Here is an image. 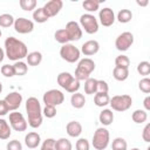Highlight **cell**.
Wrapping results in <instances>:
<instances>
[{
  "label": "cell",
  "instance_id": "4dcf8cb0",
  "mask_svg": "<svg viewBox=\"0 0 150 150\" xmlns=\"http://www.w3.org/2000/svg\"><path fill=\"white\" fill-rule=\"evenodd\" d=\"M73 145L68 138L61 137L55 141V150H71Z\"/></svg>",
  "mask_w": 150,
  "mask_h": 150
},
{
  "label": "cell",
  "instance_id": "d590c367",
  "mask_svg": "<svg viewBox=\"0 0 150 150\" xmlns=\"http://www.w3.org/2000/svg\"><path fill=\"white\" fill-rule=\"evenodd\" d=\"M129 66H130V60H129V57L127 55L121 54V55L116 56V59H115V67H121V68H127L128 69Z\"/></svg>",
  "mask_w": 150,
  "mask_h": 150
},
{
  "label": "cell",
  "instance_id": "9c48e42d",
  "mask_svg": "<svg viewBox=\"0 0 150 150\" xmlns=\"http://www.w3.org/2000/svg\"><path fill=\"white\" fill-rule=\"evenodd\" d=\"M134 43V34L130 32H123L121 33L116 40H115V47L120 52H125L128 50Z\"/></svg>",
  "mask_w": 150,
  "mask_h": 150
},
{
  "label": "cell",
  "instance_id": "3957f363",
  "mask_svg": "<svg viewBox=\"0 0 150 150\" xmlns=\"http://www.w3.org/2000/svg\"><path fill=\"white\" fill-rule=\"evenodd\" d=\"M94 70H95V62L90 57H84L79 61L74 77L77 81H86L87 79L90 77V74Z\"/></svg>",
  "mask_w": 150,
  "mask_h": 150
},
{
  "label": "cell",
  "instance_id": "681fc988",
  "mask_svg": "<svg viewBox=\"0 0 150 150\" xmlns=\"http://www.w3.org/2000/svg\"><path fill=\"white\" fill-rule=\"evenodd\" d=\"M4 59H5V50L0 47V63L4 61Z\"/></svg>",
  "mask_w": 150,
  "mask_h": 150
},
{
  "label": "cell",
  "instance_id": "8992f818",
  "mask_svg": "<svg viewBox=\"0 0 150 150\" xmlns=\"http://www.w3.org/2000/svg\"><path fill=\"white\" fill-rule=\"evenodd\" d=\"M60 56L62 60H64L69 63H74V62L80 60L81 52L74 45L66 43V45H62V47L60 48Z\"/></svg>",
  "mask_w": 150,
  "mask_h": 150
},
{
  "label": "cell",
  "instance_id": "f5cc1de1",
  "mask_svg": "<svg viewBox=\"0 0 150 150\" xmlns=\"http://www.w3.org/2000/svg\"><path fill=\"white\" fill-rule=\"evenodd\" d=\"M130 150H139L138 148H132V149H130Z\"/></svg>",
  "mask_w": 150,
  "mask_h": 150
},
{
  "label": "cell",
  "instance_id": "60d3db41",
  "mask_svg": "<svg viewBox=\"0 0 150 150\" xmlns=\"http://www.w3.org/2000/svg\"><path fill=\"white\" fill-rule=\"evenodd\" d=\"M0 71H1V74H2L5 77H13V76L15 75L14 68H13L12 64H4V66L1 67V69H0Z\"/></svg>",
  "mask_w": 150,
  "mask_h": 150
},
{
  "label": "cell",
  "instance_id": "74e56055",
  "mask_svg": "<svg viewBox=\"0 0 150 150\" xmlns=\"http://www.w3.org/2000/svg\"><path fill=\"white\" fill-rule=\"evenodd\" d=\"M19 5H20L21 9H23L26 12H30L36 8V0H20Z\"/></svg>",
  "mask_w": 150,
  "mask_h": 150
},
{
  "label": "cell",
  "instance_id": "ee69618b",
  "mask_svg": "<svg viewBox=\"0 0 150 150\" xmlns=\"http://www.w3.org/2000/svg\"><path fill=\"white\" fill-rule=\"evenodd\" d=\"M6 149L7 150H22V144L18 139H12L7 143Z\"/></svg>",
  "mask_w": 150,
  "mask_h": 150
},
{
  "label": "cell",
  "instance_id": "7a4b0ae2",
  "mask_svg": "<svg viewBox=\"0 0 150 150\" xmlns=\"http://www.w3.org/2000/svg\"><path fill=\"white\" fill-rule=\"evenodd\" d=\"M26 111L28 116V125L36 129L42 124V109H41V103L40 101L30 96L26 101Z\"/></svg>",
  "mask_w": 150,
  "mask_h": 150
},
{
  "label": "cell",
  "instance_id": "bcb514c9",
  "mask_svg": "<svg viewBox=\"0 0 150 150\" xmlns=\"http://www.w3.org/2000/svg\"><path fill=\"white\" fill-rule=\"evenodd\" d=\"M142 138H143V141L146 142V143L150 142V123H148V124L144 127V129H143V131H142Z\"/></svg>",
  "mask_w": 150,
  "mask_h": 150
},
{
  "label": "cell",
  "instance_id": "2e32d148",
  "mask_svg": "<svg viewBox=\"0 0 150 150\" xmlns=\"http://www.w3.org/2000/svg\"><path fill=\"white\" fill-rule=\"evenodd\" d=\"M100 50V43L96 40H88L86 41L81 47V53L84 54V56H91L95 55Z\"/></svg>",
  "mask_w": 150,
  "mask_h": 150
},
{
  "label": "cell",
  "instance_id": "836d02e7",
  "mask_svg": "<svg viewBox=\"0 0 150 150\" xmlns=\"http://www.w3.org/2000/svg\"><path fill=\"white\" fill-rule=\"evenodd\" d=\"M112 150H128V143L122 137H116L111 143Z\"/></svg>",
  "mask_w": 150,
  "mask_h": 150
},
{
  "label": "cell",
  "instance_id": "83f0119b",
  "mask_svg": "<svg viewBox=\"0 0 150 150\" xmlns=\"http://www.w3.org/2000/svg\"><path fill=\"white\" fill-rule=\"evenodd\" d=\"M96 84H97V80L89 77L84 81V93L88 95H93L96 94Z\"/></svg>",
  "mask_w": 150,
  "mask_h": 150
},
{
  "label": "cell",
  "instance_id": "30bf717a",
  "mask_svg": "<svg viewBox=\"0 0 150 150\" xmlns=\"http://www.w3.org/2000/svg\"><path fill=\"white\" fill-rule=\"evenodd\" d=\"M9 125L15 131H25L28 127V123L23 115L18 111H13L9 114Z\"/></svg>",
  "mask_w": 150,
  "mask_h": 150
},
{
  "label": "cell",
  "instance_id": "e575fe53",
  "mask_svg": "<svg viewBox=\"0 0 150 150\" xmlns=\"http://www.w3.org/2000/svg\"><path fill=\"white\" fill-rule=\"evenodd\" d=\"M101 2L102 1H97V0H84L82 2V6L87 12H95L98 9Z\"/></svg>",
  "mask_w": 150,
  "mask_h": 150
},
{
  "label": "cell",
  "instance_id": "277c9868",
  "mask_svg": "<svg viewBox=\"0 0 150 150\" xmlns=\"http://www.w3.org/2000/svg\"><path fill=\"white\" fill-rule=\"evenodd\" d=\"M109 141H110V134L108 129L104 127H101V128H97L96 131L94 132L91 144L96 150H104L109 145Z\"/></svg>",
  "mask_w": 150,
  "mask_h": 150
},
{
  "label": "cell",
  "instance_id": "db71d44e",
  "mask_svg": "<svg viewBox=\"0 0 150 150\" xmlns=\"http://www.w3.org/2000/svg\"><path fill=\"white\" fill-rule=\"evenodd\" d=\"M1 35H2V32H1V29H0V38H1Z\"/></svg>",
  "mask_w": 150,
  "mask_h": 150
},
{
  "label": "cell",
  "instance_id": "4fadbf2b",
  "mask_svg": "<svg viewBox=\"0 0 150 150\" xmlns=\"http://www.w3.org/2000/svg\"><path fill=\"white\" fill-rule=\"evenodd\" d=\"M64 29H66L70 41H77L82 38V28L80 27V25L76 21H69L66 25Z\"/></svg>",
  "mask_w": 150,
  "mask_h": 150
},
{
  "label": "cell",
  "instance_id": "1f68e13d",
  "mask_svg": "<svg viewBox=\"0 0 150 150\" xmlns=\"http://www.w3.org/2000/svg\"><path fill=\"white\" fill-rule=\"evenodd\" d=\"M13 68H14L15 75H18V76H23V75H26L27 71H28V66H27V63H25L23 61H16V62L13 64Z\"/></svg>",
  "mask_w": 150,
  "mask_h": 150
},
{
  "label": "cell",
  "instance_id": "5b68a950",
  "mask_svg": "<svg viewBox=\"0 0 150 150\" xmlns=\"http://www.w3.org/2000/svg\"><path fill=\"white\" fill-rule=\"evenodd\" d=\"M109 104H110L112 110L122 112V111L128 110L131 107L132 98H131L130 95H127V94H124V95H115V96H112L110 98Z\"/></svg>",
  "mask_w": 150,
  "mask_h": 150
},
{
  "label": "cell",
  "instance_id": "f907efd6",
  "mask_svg": "<svg viewBox=\"0 0 150 150\" xmlns=\"http://www.w3.org/2000/svg\"><path fill=\"white\" fill-rule=\"evenodd\" d=\"M136 2H137V5H139V6H146V5L149 4L148 0H145V1H136Z\"/></svg>",
  "mask_w": 150,
  "mask_h": 150
},
{
  "label": "cell",
  "instance_id": "f35d334b",
  "mask_svg": "<svg viewBox=\"0 0 150 150\" xmlns=\"http://www.w3.org/2000/svg\"><path fill=\"white\" fill-rule=\"evenodd\" d=\"M138 88L142 93L144 94H149L150 93V79L149 77H143L139 82H138Z\"/></svg>",
  "mask_w": 150,
  "mask_h": 150
},
{
  "label": "cell",
  "instance_id": "ac0fdd59",
  "mask_svg": "<svg viewBox=\"0 0 150 150\" xmlns=\"http://www.w3.org/2000/svg\"><path fill=\"white\" fill-rule=\"evenodd\" d=\"M74 75H71L70 73H68V71H62V73H60L59 75H57V79H56V81H57V84L61 87V88H63L64 90H67L68 89V87L71 84V82L74 81Z\"/></svg>",
  "mask_w": 150,
  "mask_h": 150
},
{
  "label": "cell",
  "instance_id": "ab89813d",
  "mask_svg": "<svg viewBox=\"0 0 150 150\" xmlns=\"http://www.w3.org/2000/svg\"><path fill=\"white\" fill-rule=\"evenodd\" d=\"M56 107L54 105H45V108L42 109V115L46 116L47 118H53L56 116Z\"/></svg>",
  "mask_w": 150,
  "mask_h": 150
},
{
  "label": "cell",
  "instance_id": "8fae6325",
  "mask_svg": "<svg viewBox=\"0 0 150 150\" xmlns=\"http://www.w3.org/2000/svg\"><path fill=\"white\" fill-rule=\"evenodd\" d=\"M14 30L19 34H28L34 29V22L27 18H18L14 21Z\"/></svg>",
  "mask_w": 150,
  "mask_h": 150
},
{
  "label": "cell",
  "instance_id": "816d5d0a",
  "mask_svg": "<svg viewBox=\"0 0 150 150\" xmlns=\"http://www.w3.org/2000/svg\"><path fill=\"white\" fill-rule=\"evenodd\" d=\"M1 91H2V83L0 82V94H1Z\"/></svg>",
  "mask_w": 150,
  "mask_h": 150
},
{
  "label": "cell",
  "instance_id": "ba28073f",
  "mask_svg": "<svg viewBox=\"0 0 150 150\" xmlns=\"http://www.w3.org/2000/svg\"><path fill=\"white\" fill-rule=\"evenodd\" d=\"M43 103L45 105H60L63 103L64 101V95L61 90L59 89H50V90H47L45 94H43Z\"/></svg>",
  "mask_w": 150,
  "mask_h": 150
},
{
  "label": "cell",
  "instance_id": "4316f807",
  "mask_svg": "<svg viewBox=\"0 0 150 150\" xmlns=\"http://www.w3.org/2000/svg\"><path fill=\"white\" fill-rule=\"evenodd\" d=\"M33 19L38 23H43V22H47L49 20V18L47 16V14L45 13V11H43L42 7H39V8H35L34 9V12H33Z\"/></svg>",
  "mask_w": 150,
  "mask_h": 150
},
{
  "label": "cell",
  "instance_id": "d6a6232c",
  "mask_svg": "<svg viewBox=\"0 0 150 150\" xmlns=\"http://www.w3.org/2000/svg\"><path fill=\"white\" fill-rule=\"evenodd\" d=\"M14 21H15V19L13 18L12 14L4 13V14L0 15V27L8 28V27H11V26L14 25Z\"/></svg>",
  "mask_w": 150,
  "mask_h": 150
},
{
  "label": "cell",
  "instance_id": "603a6c76",
  "mask_svg": "<svg viewBox=\"0 0 150 150\" xmlns=\"http://www.w3.org/2000/svg\"><path fill=\"white\" fill-rule=\"evenodd\" d=\"M12 134V128L8 122L0 117V139H8Z\"/></svg>",
  "mask_w": 150,
  "mask_h": 150
},
{
  "label": "cell",
  "instance_id": "7dc6e473",
  "mask_svg": "<svg viewBox=\"0 0 150 150\" xmlns=\"http://www.w3.org/2000/svg\"><path fill=\"white\" fill-rule=\"evenodd\" d=\"M8 111H9V109H8V105L5 102V100H0V117L7 115Z\"/></svg>",
  "mask_w": 150,
  "mask_h": 150
},
{
  "label": "cell",
  "instance_id": "6da1fadb",
  "mask_svg": "<svg viewBox=\"0 0 150 150\" xmlns=\"http://www.w3.org/2000/svg\"><path fill=\"white\" fill-rule=\"evenodd\" d=\"M28 54L27 46L14 36H9L5 40V56L11 61H21Z\"/></svg>",
  "mask_w": 150,
  "mask_h": 150
},
{
  "label": "cell",
  "instance_id": "52a82bcc",
  "mask_svg": "<svg viewBox=\"0 0 150 150\" xmlns=\"http://www.w3.org/2000/svg\"><path fill=\"white\" fill-rule=\"evenodd\" d=\"M80 27L84 29L86 33L88 34H95L97 33L98 30V22H97V19L90 14V13H86V14H82L80 16Z\"/></svg>",
  "mask_w": 150,
  "mask_h": 150
},
{
  "label": "cell",
  "instance_id": "e0dca14e",
  "mask_svg": "<svg viewBox=\"0 0 150 150\" xmlns=\"http://www.w3.org/2000/svg\"><path fill=\"white\" fill-rule=\"evenodd\" d=\"M41 137L36 131H30L25 136V144L29 149H35L40 145Z\"/></svg>",
  "mask_w": 150,
  "mask_h": 150
},
{
  "label": "cell",
  "instance_id": "f546056e",
  "mask_svg": "<svg viewBox=\"0 0 150 150\" xmlns=\"http://www.w3.org/2000/svg\"><path fill=\"white\" fill-rule=\"evenodd\" d=\"M131 19H132V13H131L130 9L124 8V9H121L117 13V20L121 23H128V22L131 21Z\"/></svg>",
  "mask_w": 150,
  "mask_h": 150
},
{
  "label": "cell",
  "instance_id": "44dd1931",
  "mask_svg": "<svg viewBox=\"0 0 150 150\" xmlns=\"http://www.w3.org/2000/svg\"><path fill=\"white\" fill-rule=\"evenodd\" d=\"M70 103H71V105H73L75 109H81V108H83L84 104H86V97H84L83 94H81V93H79V91H77V93H74V94H71Z\"/></svg>",
  "mask_w": 150,
  "mask_h": 150
},
{
  "label": "cell",
  "instance_id": "d6986e66",
  "mask_svg": "<svg viewBox=\"0 0 150 150\" xmlns=\"http://www.w3.org/2000/svg\"><path fill=\"white\" fill-rule=\"evenodd\" d=\"M66 131L70 137H79L82 134V124L77 121H70L66 125Z\"/></svg>",
  "mask_w": 150,
  "mask_h": 150
},
{
  "label": "cell",
  "instance_id": "f1b7e54d",
  "mask_svg": "<svg viewBox=\"0 0 150 150\" xmlns=\"http://www.w3.org/2000/svg\"><path fill=\"white\" fill-rule=\"evenodd\" d=\"M54 39H55L59 43H61V45H66V43H69V42H70L69 36H68V34H67V32H66L64 28L57 29V30L54 33Z\"/></svg>",
  "mask_w": 150,
  "mask_h": 150
},
{
  "label": "cell",
  "instance_id": "9a60e30c",
  "mask_svg": "<svg viewBox=\"0 0 150 150\" xmlns=\"http://www.w3.org/2000/svg\"><path fill=\"white\" fill-rule=\"evenodd\" d=\"M4 100L7 103L8 109L12 110V111H15L22 103V95L20 93H18V91H13V93L7 94Z\"/></svg>",
  "mask_w": 150,
  "mask_h": 150
},
{
  "label": "cell",
  "instance_id": "c3c4849f",
  "mask_svg": "<svg viewBox=\"0 0 150 150\" xmlns=\"http://www.w3.org/2000/svg\"><path fill=\"white\" fill-rule=\"evenodd\" d=\"M143 105H144V110H145V111L150 110V96H149V95L144 98V101H143Z\"/></svg>",
  "mask_w": 150,
  "mask_h": 150
},
{
  "label": "cell",
  "instance_id": "484cf974",
  "mask_svg": "<svg viewBox=\"0 0 150 150\" xmlns=\"http://www.w3.org/2000/svg\"><path fill=\"white\" fill-rule=\"evenodd\" d=\"M131 118H132V121H134L135 123L142 124V123H144V122L148 120V112H146L144 109H137V110H135V111L132 112Z\"/></svg>",
  "mask_w": 150,
  "mask_h": 150
},
{
  "label": "cell",
  "instance_id": "f6af8a7d",
  "mask_svg": "<svg viewBox=\"0 0 150 150\" xmlns=\"http://www.w3.org/2000/svg\"><path fill=\"white\" fill-rule=\"evenodd\" d=\"M109 90V86L105 81L103 80H97V84H96V93H108Z\"/></svg>",
  "mask_w": 150,
  "mask_h": 150
},
{
  "label": "cell",
  "instance_id": "b9f144b4",
  "mask_svg": "<svg viewBox=\"0 0 150 150\" xmlns=\"http://www.w3.org/2000/svg\"><path fill=\"white\" fill-rule=\"evenodd\" d=\"M75 148H76V150H89L90 149V144H89L87 138H79L76 141Z\"/></svg>",
  "mask_w": 150,
  "mask_h": 150
},
{
  "label": "cell",
  "instance_id": "7c38bea8",
  "mask_svg": "<svg viewBox=\"0 0 150 150\" xmlns=\"http://www.w3.org/2000/svg\"><path fill=\"white\" fill-rule=\"evenodd\" d=\"M98 19H100L101 25L104 26V27H110L115 22V20H116L114 11L111 8H109V7H104V8L100 9Z\"/></svg>",
  "mask_w": 150,
  "mask_h": 150
},
{
  "label": "cell",
  "instance_id": "cb8c5ba5",
  "mask_svg": "<svg viewBox=\"0 0 150 150\" xmlns=\"http://www.w3.org/2000/svg\"><path fill=\"white\" fill-rule=\"evenodd\" d=\"M109 101H110V97H109L108 93H96L95 96H94L95 105L101 107V108H103L107 104H109Z\"/></svg>",
  "mask_w": 150,
  "mask_h": 150
},
{
  "label": "cell",
  "instance_id": "d4e9b609",
  "mask_svg": "<svg viewBox=\"0 0 150 150\" xmlns=\"http://www.w3.org/2000/svg\"><path fill=\"white\" fill-rule=\"evenodd\" d=\"M112 76L117 81H125L129 77V69L127 68H121V67H115L112 70Z\"/></svg>",
  "mask_w": 150,
  "mask_h": 150
},
{
  "label": "cell",
  "instance_id": "7bdbcfd3",
  "mask_svg": "<svg viewBox=\"0 0 150 150\" xmlns=\"http://www.w3.org/2000/svg\"><path fill=\"white\" fill-rule=\"evenodd\" d=\"M55 141L54 138H46L41 145L40 150H55Z\"/></svg>",
  "mask_w": 150,
  "mask_h": 150
},
{
  "label": "cell",
  "instance_id": "5bb4252c",
  "mask_svg": "<svg viewBox=\"0 0 150 150\" xmlns=\"http://www.w3.org/2000/svg\"><path fill=\"white\" fill-rule=\"evenodd\" d=\"M62 7H63L62 0H50V1H47L42 8H43L45 13L47 14V16L52 18V16H55L56 14H59V12L62 9Z\"/></svg>",
  "mask_w": 150,
  "mask_h": 150
},
{
  "label": "cell",
  "instance_id": "ffe728a7",
  "mask_svg": "<svg viewBox=\"0 0 150 150\" xmlns=\"http://www.w3.org/2000/svg\"><path fill=\"white\" fill-rule=\"evenodd\" d=\"M100 123L103 127H108L114 122V112L110 109H103L98 115Z\"/></svg>",
  "mask_w": 150,
  "mask_h": 150
},
{
  "label": "cell",
  "instance_id": "7402d4cb",
  "mask_svg": "<svg viewBox=\"0 0 150 150\" xmlns=\"http://www.w3.org/2000/svg\"><path fill=\"white\" fill-rule=\"evenodd\" d=\"M26 60H27V64L28 66H32V67L39 66L42 62V54L40 52H38V50L28 53L27 56H26Z\"/></svg>",
  "mask_w": 150,
  "mask_h": 150
},
{
  "label": "cell",
  "instance_id": "8d00e7d4",
  "mask_svg": "<svg viewBox=\"0 0 150 150\" xmlns=\"http://www.w3.org/2000/svg\"><path fill=\"white\" fill-rule=\"evenodd\" d=\"M137 73L142 76H148L150 74V62L148 61H142L137 64Z\"/></svg>",
  "mask_w": 150,
  "mask_h": 150
}]
</instances>
